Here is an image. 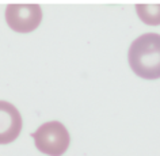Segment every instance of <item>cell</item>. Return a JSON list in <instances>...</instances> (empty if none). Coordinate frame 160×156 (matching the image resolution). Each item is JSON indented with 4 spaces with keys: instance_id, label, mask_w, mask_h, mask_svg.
Here are the masks:
<instances>
[{
    "instance_id": "cell-3",
    "label": "cell",
    "mask_w": 160,
    "mask_h": 156,
    "mask_svg": "<svg viewBox=\"0 0 160 156\" xmlns=\"http://www.w3.org/2000/svg\"><path fill=\"white\" fill-rule=\"evenodd\" d=\"M6 22L17 33H31L42 22V10L38 4H8L6 7Z\"/></svg>"
},
{
    "instance_id": "cell-5",
    "label": "cell",
    "mask_w": 160,
    "mask_h": 156,
    "mask_svg": "<svg viewBox=\"0 0 160 156\" xmlns=\"http://www.w3.org/2000/svg\"><path fill=\"white\" fill-rule=\"evenodd\" d=\"M136 13L138 18L148 26L160 25V4H137Z\"/></svg>"
},
{
    "instance_id": "cell-2",
    "label": "cell",
    "mask_w": 160,
    "mask_h": 156,
    "mask_svg": "<svg viewBox=\"0 0 160 156\" xmlns=\"http://www.w3.org/2000/svg\"><path fill=\"white\" fill-rule=\"evenodd\" d=\"M34 145L46 156H62L69 148V132L60 121H49L31 133Z\"/></svg>"
},
{
    "instance_id": "cell-4",
    "label": "cell",
    "mask_w": 160,
    "mask_h": 156,
    "mask_svg": "<svg viewBox=\"0 0 160 156\" xmlns=\"http://www.w3.org/2000/svg\"><path fill=\"white\" fill-rule=\"evenodd\" d=\"M23 121L19 110L12 103L0 101V145L14 143L22 132Z\"/></svg>"
},
{
    "instance_id": "cell-1",
    "label": "cell",
    "mask_w": 160,
    "mask_h": 156,
    "mask_svg": "<svg viewBox=\"0 0 160 156\" xmlns=\"http://www.w3.org/2000/svg\"><path fill=\"white\" fill-rule=\"evenodd\" d=\"M129 67L134 75L145 80L160 79V34L145 33L130 43Z\"/></svg>"
}]
</instances>
